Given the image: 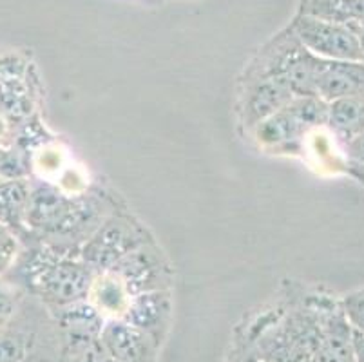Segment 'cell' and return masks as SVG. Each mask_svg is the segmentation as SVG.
Masks as SVG:
<instances>
[{
    "instance_id": "cell-1",
    "label": "cell",
    "mask_w": 364,
    "mask_h": 362,
    "mask_svg": "<svg viewBox=\"0 0 364 362\" xmlns=\"http://www.w3.org/2000/svg\"><path fill=\"white\" fill-rule=\"evenodd\" d=\"M114 211L117 203L100 188L68 192L48 181H38L29 191L24 241L35 239L80 254L89 235Z\"/></svg>"
},
{
    "instance_id": "cell-2",
    "label": "cell",
    "mask_w": 364,
    "mask_h": 362,
    "mask_svg": "<svg viewBox=\"0 0 364 362\" xmlns=\"http://www.w3.org/2000/svg\"><path fill=\"white\" fill-rule=\"evenodd\" d=\"M95 275L97 272L82 261L80 254L29 239L22 243L21 255L4 279L38 299L49 312H56L85 301Z\"/></svg>"
},
{
    "instance_id": "cell-3",
    "label": "cell",
    "mask_w": 364,
    "mask_h": 362,
    "mask_svg": "<svg viewBox=\"0 0 364 362\" xmlns=\"http://www.w3.org/2000/svg\"><path fill=\"white\" fill-rule=\"evenodd\" d=\"M62 334L51 312L24 294L4 328H0V362H60Z\"/></svg>"
},
{
    "instance_id": "cell-4",
    "label": "cell",
    "mask_w": 364,
    "mask_h": 362,
    "mask_svg": "<svg viewBox=\"0 0 364 362\" xmlns=\"http://www.w3.org/2000/svg\"><path fill=\"white\" fill-rule=\"evenodd\" d=\"M328 122V104L317 96H294L289 104L263 119L256 129L263 149L276 152H297L303 139Z\"/></svg>"
},
{
    "instance_id": "cell-5",
    "label": "cell",
    "mask_w": 364,
    "mask_h": 362,
    "mask_svg": "<svg viewBox=\"0 0 364 362\" xmlns=\"http://www.w3.org/2000/svg\"><path fill=\"white\" fill-rule=\"evenodd\" d=\"M151 241L149 230L134 215L117 208L82 245L80 259L100 274L111 270L120 259Z\"/></svg>"
},
{
    "instance_id": "cell-6",
    "label": "cell",
    "mask_w": 364,
    "mask_h": 362,
    "mask_svg": "<svg viewBox=\"0 0 364 362\" xmlns=\"http://www.w3.org/2000/svg\"><path fill=\"white\" fill-rule=\"evenodd\" d=\"M290 28L301 44L319 58L364 62L357 36L350 26L297 13L290 22Z\"/></svg>"
},
{
    "instance_id": "cell-7",
    "label": "cell",
    "mask_w": 364,
    "mask_h": 362,
    "mask_svg": "<svg viewBox=\"0 0 364 362\" xmlns=\"http://www.w3.org/2000/svg\"><path fill=\"white\" fill-rule=\"evenodd\" d=\"M131 295L171 290L172 268L154 241L132 250L111 268Z\"/></svg>"
},
{
    "instance_id": "cell-8",
    "label": "cell",
    "mask_w": 364,
    "mask_h": 362,
    "mask_svg": "<svg viewBox=\"0 0 364 362\" xmlns=\"http://www.w3.org/2000/svg\"><path fill=\"white\" fill-rule=\"evenodd\" d=\"M294 96L296 95L287 82L277 76L247 75L240 100L241 122L245 127L254 131L263 119L289 104Z\"/></svg>"
},
{
    "instance_id": "cell-9",
    "label": "cell",
    "mask_w": 364,
    "mask_h": 362,
    "mask_svg": "<svg viewBox=\"0 0 364 362\" xmlns=\"http://www.w3.org/2000/svg\"><path fill=\"white\" fill-rule=\"evenodd\" d=\"M174 303L171 290H154L132 295L124 321L147 334L161 348L171 330Z\"/></svg>"
},
{
    "instance_id": "cell-10",
    "label": "cell",
    "mask_w": 364,
    "mask_h": 362,
    "mask_svg": "<svg viewBox=\"0 0 364 362\" xmlns=\"http://www.w3.org/2000/svg\"><path fill=\"white\" fill-rule=\"evenodd\" d=\"M100 343L114 362H158L160 346L124 319H107Z\"/></svg>"
},
{
    "instance_id": "cell-11",
    "label": "cell",
    "mask_w": 364,
    "mask_h": 362,
    "mask_svg": "<svg viewBox=\"0 0 364 362\" xmlns=\"http://www.w3.org/2000/svg\"><path fill=\"white\" fill-rule=\"evenodd\" d=\"M364 92V62H321L316 80V96L326 104Z\"/></svg>"
},
{
    "instance_id": "cell-12",
    "label": "cell",
    "mask_w": 364,
    "mask_h": 362,
    "mask_svg": "<svg viewBox=\"0 0 364 362\" xmlns=\"http://www.w3.org/2000/svg\"><path fill=\"white\" fill-rule=\"evenodd\" d=\"M132 295L120 279L112 272H100L95 275L87 301L97 308L98 314L107 319H122L127 312Z\"/></svg>"
},
{
    "instance_id": "cell-13",
    "label": "cell",
    "mask_w": 364,
    "mask_h": 362,
    "mask_svg": "<svg viewBox=\"0 0 364 362\" xmlns=\"http://www.w3.org/2000/svg\"><path fill=\"white\" fill-rule=\"evenodd\" d=\"M326 125L343 144L364 132V92L330 102Z\"/></svg>"
},
{
    "instance_id": "cell-14",
    "label": "cell",
    "mask_w": 364,
    "mask_h": 362,
    "mask_svg": "<svg viewBox=\"0 0 364 362\" xmlns=\"http://www.w3.org/2000/svg\"><path fill=\"white\" fill-rule=\"evenodd\" d=\"M31 183L29 179H13L0 183V223L21 235L24 243L28 230H26V208L29 201Z\"/></svg>"
},
{
    "instance_id": "cell-15",
    "label": "cell",
    "mask_w": 364,
    "mask_h": 362,
    "mask_svg": "<svg viewBox=\"0 0 364 362\" xmlns=\"http://www.w3.org/2000/svg\"><path fill=\"white\" fill-rule=\"evenodd\" d=\"M297 13L353 28L364 22V0H299Z\"/></svg>"
},
{
    "instance_id": "cell-16",
    "label": "cell",
    "mask_w": 364,
    "mask_h": 362,
    "mask_svg": "<svg viewBox=\"0 0 364 362\" xmlns=\"http://www.w3.org/2000/svg\"><path fill=\"white\" fill-rule=\"evenodd\" d=\"M22 239L8 225L0 223V277H6L21 255Z\"/></svg>"
},
{
    "instance_id": "cell-17",
    "label": "cell",
    "mask_w": 364,
    "mask_h": 362,
    "mask_svg": "<svg viewBox=\"0 0 364 362\" xmlns=\"http://www.w3.org/2000/svg\"><path fill=\"white\" fill-rule=\"evenodd\" d=\"M339 301L350 328L364 335V287L344 294Z\"/></svg>"
},
{
    "instance_id": "cell-18",
    "label": "cell",
    "mask_w": 364,
    "mask_h": 362,
    "mask_svg": "<svg viewBox=\"0 0 364 362\" xmlns=\"http://www.w3.org/2000/svg\"><path fill=\"white\" fill-rule=\"evenodd\" d=\"M24 294L26 292L21 290L16 284L9 283L8 279L0 277V328H4L11 321Z\"/></svg>"
},
{
    "instance_id": "cell-19",
    "label": "cell",
    "mask_w": 364,
    "mask_h": 362,
    "mask_svg": "<svg viewBox=\"0 0 364 362\" xmlns=\"http://www.w3.org/2000/svg\"><path fill=\"white\" fill-rule=\"evenodd\" d=\"M344 152L348 156V165L364 171V132L350 139L348 144H344Z\"/></svg>"
},
{
    "instance_id": "cell-20",
    "label": "cell",
    "mask_w": 364,
    "mask_h": 362,
    "mask_svg": "<svg viewBox=\"0 0 364 362\" xmlns=\"http://www.w3.org/2000/svg\"><path fill=\"white\" fill-rule=\"evenodd\" d=\"M352 350L353 362H364V335L352 330Z\"/></svg>"
},
{
    "instance_id": "cell-21",
    "label": "cell",
    "mask_w": 364,
    "mask_h": 362,
    "mask_svg": "<svg viewBox=\"0 0 364 362\" xmlns=\"http://www.w3.org/2000/svg\"><path fill=\"white\" fill-rule=\"evenodd\" d=\"M353 33H355V36H357V42H359V48H360V51H363V55H364V22L363 24H359V26H353Z\"/></svg>"
},
{
    "instance_id": "cell-22",
    "label": "cell",
    "mask_w": 364,
    "mask_h": 362,
    "mask_svg": "<svg viewBox=\"0 0 364 362\" xmlns=\"http://www.w3.org/2000/svg\"><path fill=\"white\" fill-rule=\"evenodd\" d=\"M348 171H350V174L355 176V178L359 179L360 183H364V171H363V169H357V167H353V165H348Z\"/></svg>"
},
{
    "instance_id": "cell-23",
    "label": "cell",
    "mask_w": 364,
    "mask_h": 362,
    "mask_svg": "<svg viewBox=\"0 0 364 362\" xmlns=\"http://www.w3.org/2000/svg\"><path fill=\"white\" fill-rule=\"evenodd\" d=\"M241 362H264V361L259 353H254V355H248V357H245Z\"/></svg>"
}]
</instances>
